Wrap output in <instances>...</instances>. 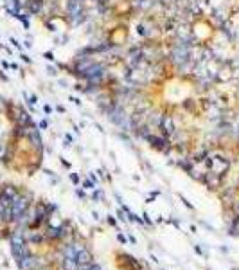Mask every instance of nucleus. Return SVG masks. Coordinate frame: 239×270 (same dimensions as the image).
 <instances>
[{
  "label": "nucleus",
  "instance_id": "obj_1",
  "mask_svg": "<svg viewBox=\"0 0 239 270\" xmlns=\"http://www.w3.org/2000/svg\"><path fill=\"white\" fill-rule=\"evenodd\" d=\"M47 70H49L50 76H58V69L56 67H47Z\"/></svg>",
  "mask_w": 239,
  "mask_h": 270
},
{
  "label": "nucleus",
  "instance_id": "obj_2",
  "mask_svg": "<svg viewBox=\"0 0 239 270\" xmlns=\"http://www.w3.org/2000/svg\"><path fill=\"white\" fill-rule=\"evenodd\" d=\"M43 56H45V58H47L49 61H54V54H52V52H45Z\"/></svg>",
  "mask_w": 239,
  "mask_h": 270
},
{
  "label": "nucleus",
  "instance_id": "obj_3",
  "mask_svg": "<svg viewBox=\"0 0 239 270\" xmlns=\"http://www.w3.org/2000/svg\"><path fill=\"white\" fill-rule=\"evenodd\" d=\"M70 101H72V103H74V105H77V106L81 105V99H77V97H74V96H72V97H70Z\"/></svg>",
  "mask_w": 239,
  "mask_h": 270
},
{
  "label": "nucleus",
  "instance_id": "obj_4",
  "mask_svg": "<svg viewBox=\"0 0 239 270\" xmlns=\"http://www.w3.org/2000/svg\"><path fill=\"white\" fill-rule=\"evenodd\" d=\"M22 59H24V61H27V63H31V58H29L27 54H22Z\"/></svg>",
  "mask_w": 239,
  "mask_h": 270
}]
</instances>
